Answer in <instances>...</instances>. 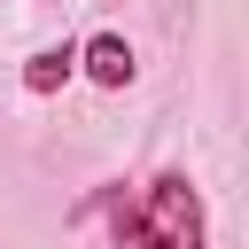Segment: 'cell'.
Segmentation results:
<instances>
[{
	"mask_svg": "<svg viewBox=\"0 0 249 249\" xmlns=\"http://www.w3.org/2000/svg\"><path fill=\"white\" fill-rule=\"evenodd\" d=\"M78 70H86L93 86H109V93H124L140 62H132V39H124V31H93V39L78 47Z\"/></svg>",
	"mask_w": 249,
	"mask_h": 249,
	"instance_id": "7a4b0ae2",
	"label": "cell"
},
{
	"mask_svg": "<svg viewBox=\"0 0 249 249\" xmlns=\"http://www.w3.org/2000/svg\"><path fill=\"white\" fill-rule=\"evenodd\" d=\"M93 210L109 218L117 249H210V210L187 171H156L148 187H109L93 195Z\"/></svg>",
	"mask_w": 249,
	"mask_h": 249,
	"instance_id": "6da1fadb",
	"label": "cell"
},
{
	"mask_svg": "<svg viewBox=\"0 0 249 249\" xmlns=\"http://www.w3.org/2000/svg\"><path fill=\"white\" fill-rule=\"evenodd\" d=\"M70 78H78V47H70V39H62V47H39V54L23 62V93H31V101L62 93Z\"/></svg>",
	"mask_w": 249,
	"mask_h": 249,
	"instance_id": "3957f363",
	"label": "cell"
}]
</instances>
